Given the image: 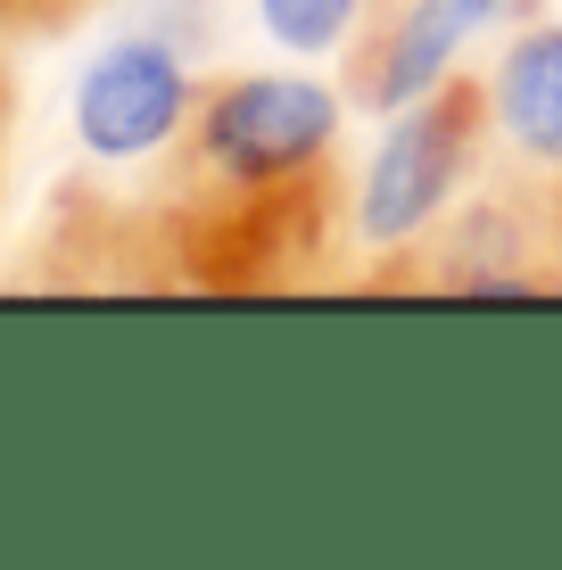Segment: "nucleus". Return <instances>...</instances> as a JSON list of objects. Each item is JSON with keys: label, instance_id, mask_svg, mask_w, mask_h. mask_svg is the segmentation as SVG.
Masks as SVG:
<instances>
[{"label": "nucleus", "instance_id": "1", "mask_svg": "<svg viewBox=\"0 0 562 570\" xmlns=\"http://www.w3.org/2000/svg\"><path fill=\"white\" fill-rule=\"evenodd\" d=\"M347 83L298 67H240L216 75L190 108L183 141L158 166L141 240L174 257V282L190 289H274L315 273L339 199V125Z\"/></svg>", "mask_w": 562, "mask_h": 570}, {"label": "nucleus", "instance_id": "2", "mask_svg": "<svg viewBox=\"0 0 562 570\" xmlns=\"http://www.w3.org/2000/svg\"><path fill=\"white\" fill-rule=\"evenodd\" d=\"M373 282L438 298H562V166L489 157V174L414 248L381 257Z\"/></svg>", "mask_w": 562, "mask_h": 570}, {"label": "nucleus", "instance_id": "3", "mask_svg": "<svg viewBox=\"0 0 562 570\" xmlns=\"http://www.w3.org/2000/svg\"><path fill=\"white\" fill-rule=\"evenodd\" d=\"M489 91L480 75H447L438 91H422L414 108L390 116V132L373 141L356 190H347V232H356L373 257H397L422 232L447 215L463 190L489 174Z\"/></svg>", "mask_w": 562, "mask_h": 570}, {"label": "nucleus", "instance_id": "4", "mask_svg": "<svg viewBox=\"0 0 562 570\" xmlns=\"http://www.w3.org/2000/svg\"><path fill=\"white\" fill-rule=\"evenodd\" d=\"M199 42H183L174 26L141 17L125 26L116 42H100L75 75V100H67V125H75V149L91 166H149L183 141L190 108H199Z\"/></svg>", "mask_w": 562, "mask_h": 570}, {"label": "nucleus", "instance_id": "5", "mask_svg": "<svg viewBox=\"0 0 562 570\" xmlns=\"http://www.w3.org/2000/svg\"><path fill=\"white\" fill-rule=\"evenodd\" d=\"M521 0H390V9L364 26V42L347 50V100L397 116L414 108L422 91H438L447 75H463V50L489 26H505Z\"/></svg>", "mask_w": 562, "mask_h": 570}, {"label": "nucleus", "instance_id": "6", "mask_svg": "<svg viewBox=\"0 0 562 570\" xmlns=\"http://www.w3.org/2000/svg\"><path fill=\"white\" fill-rule=\"evenodd\" d=\"M489 141L521 166H562V17H530L496 42L489 75Z\"/></svg>", "mask_w": 562, "mask_h": 570}, {"label": "nucleus", "instance_id": "7", "mask_svg": "<svg viewBox=\"0 0 562 570\" xmlns=\"http://www.w3.org/2000/svg\"><path fill=\"white\" fill-rule=\"evenodd\" d=\"M390 0H248L257 33L282 58H347Z\"/></svg>", "mask_w": 562, "mask_h": 570}, {"label": "nucleus", "instance_id": "8", "mask_svg": "<svg viewBox=\"0 0 562 570\" xmlns=\"http://www.w3.org/2000/svg\"><path fill=\"white\" fill-rule=\"evenodd\" d=\"M91 9H108V0H0V42H50V33H75Z\"/></svg>", "mask_w": 562, "mask_h": 570}, {"label": "nucleus", "instance_id": "9", "mask_svg": "<svg viewBox=\"0 0 562 570\" xmlns=\"http://www.w3.org/2000/svg\"><path fill=\"white\" fill-rule=\"evenodd\" d=\"M9 116H17V75H9V58H0V149H9Z\"/></svg>", "mask_w": 562, "mask_h": 570}]
</instances>
